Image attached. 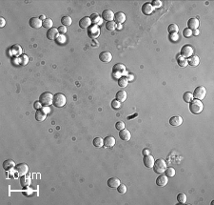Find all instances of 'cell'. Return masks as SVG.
I'll use <instances>...</instances> for the list:
<instances>
[{"label": "cell", "mask_w": 214, "mask_h": 205, "mask_svg": "<svg viewBox=\"0 0 214 205\" xmlns=\"http://www.w3.org/2000/svg\"><path fill=\"white\" fill-rule=\"evenodd\" d=\"M143 155L144 156H147V155H150V151L149 150V149H147V148H145V149H144V150H143Z\"/></svg>", "instance_id": "cell-51"}, {"label": "cell", "mask_w": 214, "mask_h": 205, "mask_svg": "<svg viewBox=\"0 0 214 205\" xmlns=\"http://www.w3.org/2000/svg\"><path fill=\"white\" fill-rule=\"evenodd\" d=\"M34 108L35 110H40L42 108V104H41V102L39 101H35L34 103Z\"/></svg>", "instance_id": "cell-48"}, {"label": "cell", "mask_w": 214, "mask_h": 205, "mask_svg": "<svg viewBox=\"0 0 214 205\" xmlns=\"http://www.w3.org/2000/svg\"><path fill=\"white\" fill-rule=\"evenodd\" d=\"M192 95L195 99H199V100L204 99L206 95V89L204 86H198L197 88H195Z\"/></svg>", "instance_id": "cell-5"}, {"label": "cell", "mask_w": 214, "mask_h": 205, "mask_svg": "<svg viewBox=\"0 0 214 205\" xmlns=\"http://www.w3.org/2000/svg\"><path fill=\"white\" fill-rule=\"evenodd\" d=\"M42 110H43L44 112H45V113H46L47 115L51 113V109L49 108V106H48V107H43V108H42Z\"/></svg>", "instance_id": "cell-52"}, {"label": "cell", "mask_w": 214, "mask_h": 205, "mask_svg": "<svg viewBox=\"0 0 214 205\" xmlns=\"http://www.w3.org/2000/svg\"><path fill=\"white\" fill-rule=\"evenodd\" d=\"M199 63H200V59H199V57H196V55H191V57H189V59H187V64H189L192 67L198 66Z\"/></svg>", "instance_id": "cell-28"}, {"label": "cell", "mask_w": 214, "mask_h": 205, "mask_svg": "<svg viewBox=\"0 0 214 205\" xmlns=\"http://www.w3.org/2000/svg\"><path fill=\"white\" fill-rule=\"evenodd\" d=\"M106 28H107V30H109V31H113V30H115V29H116V23H115V22H114L113 20H112V21L107 22Z\"/></svg>", "instance_id": "cell-39"}, {"label": "cell", "mask_w": 214, "mask_h": 205, "mask_svg": "<svg viewBox=\"0 0 214 205\" xmlns=\"http://www.w3.org/2000/svg\"><path fill=\"white\" fill-rule=\"evenodd\" d=\"M166 169H167V163H166L165 159L158 158L157 160L154 161L153 170H154V172H155V173L163 174V173H165Z\"/></svg>", "instance_id": "cell-3"}, {"label": "cell", "mask_w": 214, "mask_h": 205, "mask_svg": "<svg viewBox=\"0 0 214 205\" xmlns=\"http://www.w3.org/2000/svg\"><path fill=\"white\" fill-rule=\"evenodd\" d=\"M93 146L96 148H102L104 146V140H103L101 137H95L93 141Z\"/></svg>", "instance_id": "cell-30"}, {"label": "cell", "mask_w": 214, "mask_h": 205, "mask_svg": "<svg viewBox=\"0 0 214 205\" xmlns=\"http://www.w3.org/2000/svg\"><path fill=\"white\" fill-rule=\"evenodd\" d=\"M53 19H51V18H46V19L43 21V27L44 28L50 30V29L53 28Z\"/></svg>", "instance_id": "cell-32"}, {"label": "cell", "mask_w": 214, "mask_h": 205, "mask_svg": "<svg viewBox=\"0 0 214 205\" xmlns=\"http://www.w3.org/2000/svg\"><path fill=\"white\" fill-rule=\"evenodd\" d=\"M122 106V103L120 101H118L117 99H113L112 101V107L114 110H119Z\"/></svg>", "instance_id": "cell-41"}, {"label": "cell", "mask_w": 214, "mask_h": 205, "mask_svg": "<svg viewBox=\"0 0 214 205\" xmlns=\"http://www.w3.org/2000/svg\"><path fill=\"white\" fill-rule=\"evenodd\" d=\"M136 115H137V114H135V115H132V117H128V120H130V119H132V117H136Z\"/></svg>", "instance_id": "cell-55"}, {"label": "cell", "mask_w": 214, "mask_h": 205, "mask_svg": "<svg viewBox=\"0 0 214 205\" xmlns=\"http://www.w3.org/2000/svg\"><path fill=\"white\" fill-rule=\"evenodd\" d=\"M15 170L20 176H25L29 172V166L26 163H19L15 165Z\"/></svg>", "instance_id": "cell-8"}, {"label": "cell", "mask_w": 214, "mask_h": 205, "mask_svg": "<svg viewBox=\"0 0 214 205\" xmlns=\"http://www.w3.org/2000/svg\"><path fill=\"white\" fill-rule=\"evenodd\" d=\"M204 109V105L199 99H192L189 102V110L194 115H199Z\"/></svg>", "instance_id": "cell-1"}, {"label": "cell", "mask_w": 214, "mask_h": 205, "mask_svg": "<svg viewBox=\"0 0 214 205\" xmlns=\"http://www.w3.org/2000/svg\"><path fill=\"white\" fill-rule=\"evenodd\" d=\"M168 31L169 33H170V35H172V33H177L179 32V28H178V26H177L176 24H170L168 26Z\"/></svg>", "instance_id": "cell-37"}, {"label": "cell", "mask_w": 214, "mask_h": 205, "mask_svg": "<svg viewBox=\"0 0 214 205\" xmlns=\"http://www.w3.org/2000/svg\"><path fill=\"white\" fill-rule=\"evenodd\" d=\"M66 101H67V99H66V96L62 94V93H57V94H55L53 95V105L57 108H62L65 106L66 104Z\"/></svg>", "instance_id": "cell-4"}, {"label": "cell", "mask_w": 214, "mask_h": 205, "mask_svg": "<svg viewBox=\"0 0 214 205\" xmlns=\"http://www.w3.org/2000/svg\"><path fill=\"white\" fill-rule=\"evenodd\" d=\"M127 98H128V94H127L126 91L121 90V91H118L116 93V99L118 100V101H120L121 103L126 101Z\"/></svg>", "instance_id": "cell-24"}, {"label": "cell", "mask_w": 214, "mask_h": 205, "mask_svg": "<svg viewBox=\"0 0 214 205\" xmlns=\"http://www.w3.org/2000/svg\"><path fill=\"white\" fill-rule=\"evenodd\" d=\"M39 101L43 107H48L53 103V95L50 92H45L39 96Z\"/></svg>", "instance_id": "cell-2"}, {"label": "cell", "mask_w": 214, "mask_h": 205, "mask_svg": "<svg viewBox=\"0 0 214 205\" xmlns=\"http://www.w3.org/2000/svg\"><path fill=\"white\" fill-rule=\"evenodd\" d=\"M88 35L91 38H96L100 35V28L97 25H91L88 28Z\"/></svg>", "instance_id": "cell-6"}, {"label": "cell", "mask_w": 214, "mask_h": 205, "mask_svg": "<svg viewBox=\"0 0 214 205\" xmlns=\"http://www.w3.org/2000/svg\"><path fill=\"white\" fill-rule=\"evenodd\" d=\"M99 59L104 63H109L112 60V54L109 52H102L99 54Z\"/></svg>", "instance_id": "cell-12"}, {"label": "cell", "mask_w": 214, "mask_h": 205, "mask_svg": "<svg viewBox=\"0 0 214 205\" xmlns=\"http://www.w3.org/2000/svg\"><path fill=\"white\" fill-rule=\"evenodd\" d=\"M119 137L123 141H128V140H131V132L128 131V129L125 128V129L121 130V131L119 132Z\"/></svg>", "instance_id": "cell-20"}, {"label": "cell", "mask_w": 214, "mask_h": 205, "mask_svg": "<svg viewBox=\"0 0 214 205\" xmlns=\"http://www.w3.org/2000/svg\"><path fill=\"white\" fill-rule=\"evenodd\" d=\"M57 30H58V33H60V35H65V33H67V27H65V26H63V25H61L60 27H58Z\"/></svg>", "instance_id": "cell-46"}, {"label": "cell", "mask_w": 214, "mask_h": 205, "mask_svg": "<svg viewBox=\"0 0 214 205\" xmlns=\"http://www.w3.org/2000/svg\"><path fill=\"white\" fill-rule=\"evenodd\" d=\"M102 19L106 20L107 22L112 21L114 19V13L112 10H105L104 12L102 13Z\"/></svg>", "instance_id": "cell-15"}, {"label": "cell", "mask_w": 214, "mask_h": 205, "mask_svg": "<svg viewBox=\"0 0 214 205\" xmlns=\"http://www.w3.org/2000/svg\"><path fill=\"white\" fill-rule=\"evenodd\" d=\"M175 169L174 168H172V167H167V169H166L165 171V174H166V176H167L168 177H173L175 176Z\"/></svg>", "instance_id": "cell-35"}, {"label": "cell", "mask_w": 214, "mask_h": 205, "mask_svg": "<svg viewBox=\"0 0 214 205\" xmlns=\"http://www.w3.org/2000/svg\"><path fill=\"white\" fill-rule=\"evenodd\" d=\"M91 20L90 17L88 16H85L83 18H81L80 21H79V27L81 29H88V27H91Z\"/></svg>", "instance_id": "cell-16"}, {"label": "cell", "mask_w": 214, "mask_h": 205, "mask_svg": "<svg viewBox=\"0 0 214 205\" xmlns=\"http://www.w3.org/2000/svg\"><path fill=\"white\" fill-rule=\"evenodd\" d=\"M90 18H91V23H93V25L99 26V25L102 24L103 19L100 17V16H99V14H97V13H93L90 16Z\"/></svg>", "instance_id": "cell-27"}, {"label": "cell", "mask_w": 214, "mask_h": 205, "mask_svg": "<svg viewBox=\"0 0 214 205\" xmlns=\"http://www.w3.org/2000/svg\"><path fill=\"white\" fill-rule=\"evenodd\" d=\"M193 54V49L192 47L189 45H185L184 47H182L181 49V53L180 55H182L183 57H190Z\"/></svg>", "instance_id": "cell-7"}, {"label": "cell", "mask_w": 214, "mask_h": 205, "mask_svg": "<svg viewBox=\"0 0 214 205\" xmlns=\"http://www.w3.org/2000/svg\"><path fill=\"white\" fill-rule=\"evenodd\" d=\"M183 99H184V101H185V102L189 103V102L191 101V100L193 99V95H192V94H191V93L187 92V93H185V94H184V95H183Z\"/></svg>", "instance_id": "cell-38"}, {"label": "cell", "mask_w": 214, "mask_h": 205, "mask_svg": "<svg viewBox=\"0 0 214 205\" xmlns=\"http://www.w3.org/2000/svg\"><path fill=\"white\" fill-rule=\"evenodd\" d=\"M183 35L185 36V37H187V38H189V37H190L191 35H192V31H191V30H189V28L184 29Z\"/></svg>", "instance_id": "cell-44"}, {"label": "cell", "mask_w": 214, "mask_h": 205, "mask_svg": "<svg viewBox=\"0 0 214 205\" xmlns=\"http://www.w3.org/2000/svg\"><path fill=\"white\" fill-rule=\"evenodd\" d=\"M56 41H57V43L59 44H61V43H64V41H65V38H64V36H62V35H59L57 38H56Z\"/></svg>", "instance_id": "cell-49"}, {"label": "cell", "mask_w": 214, "mask_h": 205, "mask_svg": "<svg viewBox=\"0 0 214 205\" xmlns=\"http://www.w3.org/2000/svg\"><path fill=\"white\" fill-rule=\"evenodd\" d=\"M20 183H21L22 186H23V187H25V186H29V184H31V180H29V177H22L20 178Z\"/></svg>", "instance_id": "cell-40"}, {"label": "cell", "mask_w": 214, "mask_h": 205, "mask_svg": "<svg viewBox=\"0 0 214 205\" xmlns=\"http://www.w3.org/2000/svg\"><path fill=\"white\" fill-rule=\"evenodd\" d=\"M113 21L117 24H122L126 21V14L123 12H118L116 13H114V19Z\"/></svg>", "instance_id": "cell-19"}, {"label": "cell", "mask_w": 214, "mask_h": 205, "mask_svg": "<svg viewBox=\"0 0 214 205\" xmlns=\"http://www.w3.org/2000/svg\"><path fill=\"white\" fill-rule=\"evenodd\" d=\"M116 28H117L118 30H121V28H122V25H121V24H118V25L116 26Z\"/></svg>", "instance_id": "cell-56"}, {"label": "cell", "mask_w": 214, "mask_h": 205, "mask_svg": "<svg viewBox=\"0 0 214 205\" xmlns=\"http://www.w3.org/2000/svg\"><path fill=\"white\" fill-rule=\"evenodd\" d=\"M29 24L32 28L34 29H39L43 26V21L39 19V17H32L29 21Z\"/></svg>", "instance_id": "cell-10"}, {"label": "cell", "mask_w": 214, "mask_h": 205, "mask_svg": "<svg viewBox=\"0 0 214 205\" xmlns=\"http://www.w3.org/2000/svg\"><path fill=\"white\" fill-rule=\"evenodd\" d=\"M151 5L153 6V8H160L162 6V2L160 0H153V1L151 2Z\"/></svg>", "instance_id": "cell-47"}, {"label": "cell", "mask_w": 214, "mask_h": 205, "mask_svg": "<svg viewBox=\"0 0 214 205\" xmlns=\"http://www.w3.org/2000/svg\"><path fill=\"white\" fill-rule=\"evenodd\" d=\"M199 26H200V22L197 19V18H190V19L187 21V27L191 31H194V30H198Z\"/></svg>", "instance_id": "cell-21"}, {"label": "cell", "mask_w": 214, "mask_h": 205, "mask_svg": "<svg viewBox=\"0 0 214 205\" xmlns=\"http://www.w3.org/2000/svg\"><path fill=\"white\" fill-rule=\"evenodd\" d=\"M168 183V177L166 175H161V176L157 177L156 184L159 187H165V186H167Z\"/></svg>", "instance_id": "cell-17"}, {"label": "cell", "mask_w": 214, "mask_h": 205, "mask_svg": "<svg viewBox=\"0 0 214 205\" xmlns=\"http://www.w3.org/2000/svg\"><path fill=\"white\" fill-rule=\"evenodd\" d=\"M154 158L152 156L150 155H147V156H144L143 158V163L144 165L147 168H153V165H154Z\"/></svg>", "instance_id": "cell-9"}, {"label": "cell", "mask_w": 214, "mask_h": 205, "mask_svg": "<svg viewBox=\"0 0 214 205\" xmlns=\"http://www.w3.org/2000/svg\"><path fill=\"white\" fill-rule=\"evenodd\" d=\"M116 189H117L118 193L122 194V195H123V194H126L127 193V186L125 185V184H120Z\"/></svg>", "instance_id": "cell-43"}, {"label": "cell", "mask_w": 214, "mask_h": 205, "mask_svg": "<svg viewBox=\"0 0 214 205\" xmlns=\"http://www.w3.org/2000/svg\"><path fill=\"white\" fill-rule=\"evenodd\" d=\"M46 118H47V114L42 109L36 111V113H35V119H36V120L39 121V122H41V121L45 120Z\"/></svg>", "instance_id": "cell-26"}, {"label": "cell", "mask_w": 214, "mask_h": 205, "mask_svg": "<svg viewBox=\"0 0 214 205\" xmlns=\"http://www.w3.org/2000/svg\"><path fill=\"white\" fill-rule=\"evenodd\" d=\"M120 184V180H118L117 177H110L108 180V186L109 188H117Z\"/></svg>", "instance_id": "cell-25"}, {"label": "cell", "mask_w": 214, "mask_h": 205, "mask_svg": "<svg viewBox=\"0 0 214 205\" xmlns=\"http://www.w3.org/2000/svg\"><path fill=\"white\" fill-rule=\"evenodd\" d=\"M58 30L56 28H51L50 30H48L47 31V37H48V39H50V40H56V38L59 36L58 35Z\"/></svg>", "instance_id": "cell-14"}, {"label": "cell", "mask_w": 214, "mask_h": 205, "mask_svg": "<svg viewBox=\"0 0 214 205\" xmlns=\"http://www.w3.org/2000/svg\"><path fill=\"white\" fill-rule=\"evenodd\" d=\"M187 195L184 193H180L177 195V201L181 204H185L187 202Z\"/></svg>", "instance_id": "cell-33"}, {"label": "cell", "mask_w": 214, "mask_h": 205, "mask_svg": "<svg viewBox=\"0 0 214 205\" xmlns=\"http://www.w3.org/2000/svg\"><path fill=\"white\" fill-rule=\"evenodd\" d=\"M177 63H178V65L180 67H187V60L183 57L182 55H179L178 57H177Z\"/></svg>", "instance_id": "cell-34"}, {"label": "cell", "mask_w": 214, "mask_h": 205, "mask_svg": "<svg viewBox=\"0 0 214 205\" xmlns=\"http://www.w3.org/2000/svg\"><path fill=\"white\" fill-rule=\"evenodd\" d=\"M103 140H104V146L106 148H112L114 145H115V143H116L115 137L112 136H106Z\"/></svg>", "instance_id": "cell-11"}, {"label": "cell", "mask_w": 214, "mask_h": 205, "mask_svg": "<svg viewBox=\"0 0 214 205\" xmlns=\"http://www.w3.org/2000/svg\"><path fill=\"white\" fill-rule=\"evenodd\" d=\"M3 168L5 171H11L12 169L15 168V162L12 159H7L3 162Z\"/></svg>", "instance_id": "cell-23"}, {"label": "cell", "mask_w": 214, "mask_h": 205, "mask_svg": "<svg viewBox=\"0 0 214 205\" xmlns=\"http://www.w3.org/2000/svg\"><path fill=\"white\" fill-rule=\"evenodd\" d=\"M183 123V118L180 115H175V117H172L169 118V124L173 127H178Z\"/></svg>", "instance_id": "cell-18"}, {"label": "cell", "mask_w": 214, "mask_h": 205, "mask_svg": "<svg viewBox=\"0 0 214 205\" xmlns=\"http://www.w3.org/2000/svg\"><path fill=\"white\" fill-rule=\"evenodd\" d=\"M117 83H118V86L121 87V88H125L128 86V79L127 76H120L118 78L117 80Z\"/></svg>", "instance_id": "cell-29"}, {"label": "cell", "mask_w": 214, "mask_h": 205, "mask_svg": "<svg viewBox=\"0 0 214 205\" xmlns=\"http://www.w3.org/2000/svg\"><path fill=\"white\" fill-rule=\"evenodd\" d=\"M199 33H200V32H199L198 30H194V31H192V35H199Z\"/></svg>", "instance_id": "cell-53"}, {"label": "cell", "mask_w": 214, "mask_h": 205, "mask_svg": "<svg viewBox=\"0 0 214 205\" xmlns=\"http://www.w3.org/2000/svg\"><path fill=\"white\" fill-rule=\"evenodd\" d=\"M126 72V66H125L123 63H117L113 66L112 68V73L114 74H123Z\"/></svg>", "instance_id": "cell-22"}, {"label": "cell", "mask_w": 214, "mask_h": 205, "mask_svg": "<svg viewBox=\"0 0 214 205\" xmlns=\"http://www.w3.org/2000/svg\"><path fill=\"white\" fill-rule=\"evenodd\" d=\"M153 11H154V8H153V6L151 5V3L147 2V3H145V4H143V6H142L143 14H145V16H149V14H151L153 13Z\"/></svg>", "instance_id": "cell-13"}, {"label": "cell", "mask_w": 214, "mask_h": 205, "mask_svg": "<svg viewBox=\"0 0 214 205\" xmlns=\"http://www.w3.org/2000/svg\"><path fill=\"white\" fill-rule=\"evenodd\" d=\"M61 23L65 27H68V26H71L72 23V19L69 16H63L61 18Z\"/></svg>", "instance_id": "cell-31"}, {"label": "cell", "mask_w": 214, "mask_h": 205, "mask_svg": "<svg viewBox=\"0 0 214 205\" xmlns=\"http://www.w3.org/2000/svg\"><path fill=\"white\" fill-rule=\"evenodd\" d=\"M39 19H40V20H42V21H44V20L46 19V17H45V16H39Z\"/></svg>", "instance_id": "cell-54"}, {"label": "cell", "mask_w": 214, "mask_h": 205, "mask_svg": "<svg viewBox=\"0 0 214 205\" xmlns=\"http://www.w3.org/2000/svg\"><path fill=\"white\" fill-rule=\"evenodd\" d=\"M115 129H117L118 131H121V130L125 129V123L123 121H117L115 123Z\"/></svg>", "instance_id": "cell-45"}, {"label": "cell", "mask_w": 214, "mask_h": 205, "mask_svg": "<svg viewBox=\"0 0 214 205\" xmlns=\"http://www.w3.org/2000/svg\"><path fill=\"white\" fill-rule=\"evenodd\" d=\"M6 25V20L4 17H0V27L3 28Z\"/></svg>", "instance_id": "cell-50"}, {"label": "cell", "mask_w": 214, "mask_h": 205, "mask_svg": "<svg viewBox=\"0 0 214 205\" xmlns=\"http://www.w3.org/2000/svg\"><path fill=\"white\" fill-rule=\"evenodd\" d=\"M18 61H19L20 65H27L29 62V57L28 55L26 54H21L19 57H18Z\"/></svg>", "instance_id": "cell-36"}, {"label": "cell", "mask_w": 214, "mask_h": 205, "mask_svg": "<svg viewBox=\"0 0 214 205\" xmlns=\"http://www.w3.org/2000/svg\"><path fill=\"white\" fill-rule=\"evenodd\" d=\"M11 50H12V53H13V54H16V55H18L19 54H21V52H22V49H21V47H20L19 45H13Z\"/></svg>", "instance_id": "cell-42"}]
</instances>
